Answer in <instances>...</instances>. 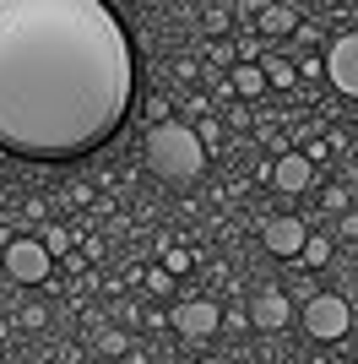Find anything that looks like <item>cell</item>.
<instances>
[{"instance_id": "cell-30", "label": "cell", "mask_w": 358, "mask_h": 364, "mask_svg": "<svg viewBox=\"0 0 358 364\" xmlns=\"http://www.w3.org/2000/svg\"><path fill=\"white\" fill-rule=\"evenodd\" d=\"M342 364H358V359H342Z\"/></svg>"}, {"instance_id": "cell-20", "label": "cell", "mask_w": 358, "mask_h": 364, "mask_svg": "<svg viewBox=\"0 0 358 364\" xmlns=\"http://www.w3.org/2000/svg\"><path fill=\"white\" fill-rule=\"evenodd\" d=\"M16 326L38 332V326H49V310H44V304H28V310H16Z\"/></svg>"}, {"instance_id": "cell-16", "label": "cell", "mask_w": 358, "mask_h": 364, "mask_svg": "<svg viewBox=\"0 0 358 364\" xmlns=\"http://www.w3.org/2000/svg\"><path fill=\"white\" fill-rule=\"evenodd\" d=\"M331 256H337V240H320V234H310V245H304V267H331Z\"/></svg>"}, {"instance_id": "cell-1", "label": "cell", "mask_w": 358, "mask_h": 364, "mask_svg": "<svg viewBox=\"0 0 358 364\" xmlns=\"http://www.w3.org/2000/svg\"><path fill=\"white\" fill-rule=\"evenodd\" d=\"M136 109V49L104 0H0V152L76 164Z\"/></svg>"}, {"instance_id": "cell-2", "label": "cell", "mask_w": 358, "mask_h": 364, "mask_svg": "<svg viewBox=\"0 0 358 364\" xmlns=\"http://www.w3.org/2000/svg\"><path fill=\"white\" fill-rule=\"evenodd\" d=\"M141 158H147V168L163 185H195L201 168H207V147H201V136H195V125H185L179 114L168 125H152L147 131Z\"/></svg>"}, {"instance_id": "cell-10", "label": "cell", "mask_w": 358, "mask_h": 364, "mask_svg": "<svg viewBox=\"0 0 358 364\" xmlns=\"http://www.w3.org/2000/svg\"><path fill=\"white\" fill-rule=\"evenodd\" d=\"M261 38H293L298 33V11L293 6H261Z\"/></svg>"}, {"instance_id": "cell-6", "label": "cell", "mask_w": 358, "mask_h": 364, "mask_svg": "<svg viewBox=\"0 0 358 364\" xmlns=\"http://www.w3.org/2000/svg\"><path fill=\"white\" fill-rule=\"evenodd\" d=\"M168 326H179V337H190V343H207L212 332H223V304L217 299H179L168 310Z\"/></svg>"}, {"instance_id": "cell-26", "label": "cell", "mask_w": 358, "mask_h": 364, "mask_svg": "<svg viewBox=\"0 0 358 364\" xmlns=\"http://www.w3.org/2000/svg\"><path fill=\"white\" fill-rule=\"evenodd\" d=\"M82 256H87V261H104V240H92V234H82Z\"/></svg>"}, {"instance_id": "cell-17", "label": "cell", "mask_w": 358, "mask_h": 364, "mask_svg": "<svg viewBox=\"0 0 358 364\" xmlns=\"http://www.w3.org/2000/svg\"><path fill=\"white\" fill-rule=\"evenodd\" d=\"M190 267H195V256L185 250V245H168V250H163V272L168 277H185Z\"/></svg>"}, {"instance_id": "cell-21", "label": "cell", "mask_w": 358, "mask_h": 364, "mask_svg": "<svg viewBox=\"0 0 358 364\" xmlns=\"http://www.w3.org/2000/svg\"><path fill=\"white\" fill-rule=\"evenodd\" d=\"M195 136H201V147H217V136H223V120H217V114H207V120H201V125H195Z\"/></svg>"}, {"instance_id": "cell-29", "label": "cell", "mask_w": 358, "mask_h": 364, "mask_svg": "<svg viewBox=\"0 0 358 364\" xmlns=\"http://www.w3.org/2000/svg\"><path fill=\"white\" fill-rule=\"evenodd\" d=\"M174 76L179 82H195V60H174Z\"/></svg>"}, {"instance_id": "cell-5", "label": "cell", "mask_w": 358, "mask_h": 364, "mask_svg": "<svg viewBox=\"0 0 358 364\" xmlns=\"http://www.w3.org/2000/svg\"><path fill=\"white\" fill-rule=\"evenodd\" d=\"M320 60H326V82L331 87L342 92V98H358V28L337 33Z\"/></svg>"}, {"instance_id": "cell-24", "label": "cell", "mask_w": 358, "mask_h": 364, "mask_svg": "<svg viewBox=\"0 0 358 364\" xmlns=\"http://www.w3.org/2000/svg\"><path fill=\"white\" fill-rule=\"evenodd\" d=\"M228 16H234L228 6H212V11H207V28L212 33H228Z\"/></svg>"}, {"instance_id": "cell-7", "label": "cell", "mask_w": 358, "mask_h": 364, "mask_svg": "<svg viewBox=\"0 0 358 364\" xmlns=\"http://www.w3.org/2000/svg\"><path fill=\"white\" fill-rule=\"evenodd\" d=\"M261 240H266L271 256L298 261V256H304V245H310V223H304V218H266Z\"/></svg>"}, {"instance_id": "cell-12", "label": "cell", "mask_w": 358, "mask_h": 364, "mask_svg": "<svg viewBox=\"0 0 358 364\" xmlns=\"http://www.w3.org/2000/svg\"><path fill=\"white\" fill-rule=\"evenodd\" d=\"M76 240H82V234H76V228H65V223H44V228H38V245H44L55 261L76 256Z\"/></svg>"}, {"instance_id": "cell-3", "label": "cell", "mask_w": 358, "mask_h": 364, "mask_svg": "<svg viewBox=\"0 0 358 364\" xmlns=\"http://www.w3.org/2000/svg\"><path fill=\"white\" fill-rule=\"evenodd\" d=\"M49 267H55V256L38 245V234L11 240L6 250H0V272L11 277L16 289H44V283H49Z\"/></svg>"}, {"instance_id": "cell-4", "label": "cell", "mask_w": 358, "mask_h": 364, "mask_svg": "<svg viewBox=\"0 0 358 364\" xmlns=\"http://www.w3.org/2000/svg\"><path fill=\"white\" fill-rule=\"evenodd\" d=\"M304 332H310L315 343H342V337L353 332V304H347L342 294H315V299H304Z\"/></svg>"}, {"instance_id": "cell-23", "label": "cell", "mask_w": 358, "mask_h": 364, "mask_svg": "<svg viewBox=\"0 0 358 364\" xmlns=\"http://www.w3.org/2000/svg\"><path fill=\"white\" fill-rule=\"evenodd\" d=\"M65 201H71V207H92V185H87V180L65 185Z\"/></svg>"}, {"instance_id": "cell-18", "label": "cell", "mask_w": 358, "mask_h": 364, "mask_svg": "<svg viewBox=\"0 0 358 364\" xmlns=\"http://www.w3.org/2000/svg\"><path fill=\"white\" fill-rule=\"evenodd\" d=\"M347 201H353V196H347L342 185H326V191H320V207H326V213H337V218H347Z\"/></svg>"}, {"instance_id": "cell-25", "label": "cell", "mask_w": 358, "mask_h": 364, "mask_svg": "<svg viewBox=\"0 0 358 364\" xmlns=\"http://www.w3.org/2000/svg\"><path fill=\"white\" fill-rule=\"evenodd\" d=\"M293 38H298L304 49H315V44H320V28H315V22H298V33H293Z\"/></svg>"}, {"instance_id": "cell-13", "label": "cell", "mask_w": 358, "mask_h": 364, "mask_svg": "<svg viewBox=\"0 0 358 364\" xmlns=\"http://www.w3.org/2000/svg\"><path fill=\"white\" fill-rule=\"evenodd\" d=\"M228 87H234L239 104H250V98L266 92V76H261V65H234V71H228Z\"/></svg>"}, {"instance_id": "cell-28", "label": "cell", "mask_w": 358, "mask_h": 364, "mask_svg": "<svg viewBox=\"0 0 358 364\" xmlns=\"http://www.w3.org/2000/svg\"><path fill=\"white\" fill-rule=\"evenodd\" d=\"M326 152H331L326 141H310V147H304V158H310V168H315V164H326Z\"/></svg>"}, {"instance_id": "cell-27", "label": "cell", "mask_w": 358, "mask_h": 364, "mask_svg": "<svg viewBox=\"0 0 358 364\" xmlns=\"http://www.w3.org/2000/svg\"><path fill=\"white\" fill-rule=\"evenodd\" d=\"M228 125H239V131H244V125H250V109L239 104V98H234V109H228Z\"/></svg>"}, {"instance_id": "cell-14", "label": "cell", "mask_w": 358, "mask_h": 364, "mask_svg": "<svg viewBox=\"0 0 358 364\" xmlns=\"http://www.w3.org/2000/svg\"><path fill=\"white\" fill-rule=\"evenodd\" d=\"M92 343H98V353H109V359H125V353H131V332H119V326H98Z\"/></svg>"}, {"instance_id": "cell-11", "label": "cell", "mask_w": 358, "mask_h": 364, "mask_svg": "<svg viewBox=\"0 0 358 364\" xmlns=\"http://www.w3.org/2000/svg\"><path fill=\"white\" fill-rule=\"evenodd\" d=\"M261 76H266V87L288 92V87H298V60L293 55H261Z\"/></svg>"}, {"instance_id": "cell-8", "label": "cell", "mask_w": 358, "mask_h": 364, "mask_svg": "<svg viewBox=\"0 0 358 364\" xmlns=\"http://www.w3.org/2000/svg\"><path fill=\"white\" fill-rule=\"evenodd\" d=\"M288 321H293V299L283 289H261L250 299V326L255 332H283Z\"/></svg>"}, {"instance_id": "cell-15", "label": "cell", "mask_w": 358, "mask_h": 364, "mask_svg": "<svg viewBox=\"0 0 358 364\" xmlns=\"http://www.w3.org/2000/svg\"><path fill=\"white\" fill-rule=\"evenodd\" d=\"M141 120H147V131H152V125H168V120H174V98H168V92H147Z\"/></svg>"}, {"instance_id": "cell-19", "label": "cell", "mask_w": 358, "mask_h": 364, "mask_svg": "<svg viewBox=\"0 0 358 364\" xmlns=\"http://www.w3.org/2000/svg\"><path fill=\"white\" fill-rule=\"evenodd\" d=\"M141 283H147V294H158V299H168V294H174V277H168L163 267H152V272H141Z\"/></svg>"}, {"instance_id": "cell-22", "label": "cell", "mask_w": 358, "mask_h": 364, "mask_svg": "<svg viewBox=\"0 0 358 364\" xmlns=\"http://www.w3.org/2000/svg\"><path fill=\"white\" fill-rule=\"evenodd\" d=\"M320 76H326V60H320V55H304V60H298V82H320Z\"/></svg>"}, {"instance_id": "cell-9", "label": "cell", "mask_w": 358, "mask_h": 364, "mask_svg": "<svg viewBox=\"0 0 358 364\" xmlns=\"http://www.w3.org/2000/svg\"><path fill=\"white\" fill-rule=\"evenodd\" d=\"M271 185L283 191V196H304L315 185V168H310V158L304 152H283L277 164H271Z\"/></svg>"}]
</instances>
